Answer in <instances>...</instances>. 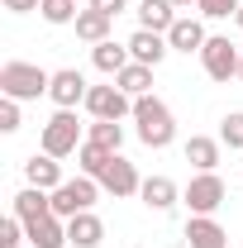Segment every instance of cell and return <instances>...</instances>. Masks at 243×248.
Wrapping results in <instances>:
<instances>
[{
	"label": "cell",
	"instance_id": "4",
	"mask_svg": "<svg viewBox=\"0 0 243 248\" xmlns=\"http://www.w3.org/2000/svg\"><path fill=\"white\" fill-rule=\"evenodd\" d=\"M224 196H229V186H224L219 172H196V177L186 182V191H182V201L191 205V215H214V210L224 205Z\"/></svg>",
	"mask_w": 243,
	"mask_h": 248
},
{
	"label": "cell",
	"instance_id": "32",
	"mask_svg": "<svg viewBox=\"0 0 243 248\" xmlns=\"http://www.w3.org/2000/svg\"><path fill=\"white\" fill-rule=\"evenodd\" d=\"M234 19H239V29H243V10H239V15H234Z\"/></svg>",
	"mask_w": 243,
	"mask_h": 248
},
{
	"label": "cell",
	"instance_id": "11",
	"mask_svg": "<svg viewBox=\"0 0 243 248\" xmlns=\"http://www.w3.org/2000/svg\"><path fill=\"white\" fill-rule=\"evenodd\" d=\"M186 244L191 248H229V234L214 215H191L186 219Z\"/></svg>",
	"mask_w": 243,
	"mask_h": 248
},
{
	"label": "cell",
	"instance_id": "20",
	"mask_svg": "<svg viewBox=\"0 0 243 248\" xmlns=\"http://www.w3.org/2000/svg\"><path fill=\"white\" fill-rule=\"evenodd\" d=\"M186 162H191L196 172H214V167H219V139L191 134V139H186Z\"/></svg>",
	"mask_w": 243,
	"mask_h": 248
},
{
	"label": "cell",
	"instance_id": "26",
	"mask_svg": "<svg viewBox=\"0 0 243 248\" xmlns=\"http://www.w3.org/2000/svg\"><path fill=\"white\" fill-rule=\"evenodd\" d=\"M76 0H43V19L48 24H76Z\"/></svg>",
	"mask_w": 243,
	"mask_h": 248
},
{
	"label": "cell",
	"instance_id": "2",
	"mask_svg": "<svg viewBox=\"0 0 243 248\" xmlns=\"http://www.w3.org/2000/svg\"><path fill=\"white\" fill-rule=\"evenodd\" d=\"M134 124H138V139H143L148 148H167V143L177 139V120H172V110H167L157 95H138V100H134Z\"/></svg>",
	"mask_w": 243,
	"mask_h": 248
},
{
	"label": "cell",
	"instance_id": "31",
	"mask_svg": "<svg viewBox=\"0 0 243 248\" xmlns=\"http://www.w3.org/2000/svg\"><path fill=\"white\" fill-rule=\"evenodd\" d=\"M124 5H129V0H91V10H100V15H110V19L120 15Z\"/></svg>",
	"mask_w": 243,
	"mask_h": 248
},
{
	"label": "cell",
	"instance_id": "30",
	"mask_svg": "<svg viewBox=\"0 0 243 248\" xmlns=\"http://www.w3.org/2000/svg\"><path fill=\"white\" fill-rule=\"evenodd\" d=\"M10 15H29V10H43V0H0Z\"/></svg>",
	"mask_w": 243,
	"mask_h": 248
},
{
	"label": "cell",
	"instance_id": "6",
	"mask_svg": "<svg viewBox=\"0 0 243 248\" xmlns=\"http://www.w3.org/2000/svg\"><path fill=\"white\" fill-rule=\"evenodd\" d=\"M200 62H205V72H210L214 81H234L239 67H243V48L229 43L224 33H210V43L200 48Z\"/></svg>",
	"mask_w": 243,
	"mask_h": 248
},
{
	"label": "cell",
	"instance_id": "33",
	"mask_svg": "<svg viewBox=\"0 0 243 248\" xmlns=\"http://www.w3.org/2000/svg\"><path fill=\"white\" fill-rule=\"evenodd\" d=\"M172 5H191V0H172Z\"/></svg>",
	"mask_w": 243,
	"mask_h": 248
},
{
	"label": "cell",
	"instance_id": "21",
	"mask_svg": "<svg viewBox=\"0 0 243 248\" xmlns=\"http://www.w3.org/2000/svg\"><path fill=\"white\" fill-rule=\"evenodd\" d=\"M76 38H81V43H105V38H110V15H100V10H91V5H86V10H81V15H76Z\"/></svg>",
	"mask_w": 243,
	"mask_h": 248
},
{
	"label": "cell",
	"instance_id": "22",
	"mask_svg": "<svg viewBox=\"0 0 243 248\" xmlns=\"http://www.w3.org/2000/svg\"><path fill=\"white\" fill-rule=\"evenodd\" d=\"M115 86H120L124 95H152V67H143V62H129L120 77H115Z\"/></svg>",
	"mask_w": 243,
	"mask_h": 248
},
{
	"label": "cell",
	"instance_id": "27",
	"mask_svg": "<svg viewBox=\"0 0 243 248\" xmlns=\"http://www.w3.org/2000/svg\"><path fill=\"white\" fill-rule=\"evenodd\" d=\"M196 10H200V19H234L243 0H196Z\"/></svg>",
	"mask_w": 243,
	"mask_h": 248
},
{
	"label": "cell",
	"instance_id": "18",
	"mask_svg": "<svg viewBox=\"0 0 243 248\" xmlns=\"http://www.w3.org/2000/svg\"><path fill=\"white\" fill-rule=\"evenodd\" d=\"M172 24H177V5L172 0H138V29L167 33Z\"/></svg>",
	"mask_w": 243,
	"mask_h": 248
},
{
	"label": "cell",
	"instance_id": "13",
	"mask_svg": "<svg viewBox=\"0 0 243 248\" xmlns=\"http://www.w3.org/2000/svg\"><path fill=\"white\" fill-rule=\"evenodd\" d=\"M100 239H105V224H100V215L81 210V215L67 219V244H72V248H100Z\"/></svg>",
	"mask_w": 243,
	"mask_h": 248
},
{
	"label": "cell",
	"instance_id": "23",
	"mask_svg": "<svg viewBox=\"0 0 243 248\" xmlns=\"http://www.w3.org/2000/svg\"><path fill=\"white\" fill-rule=\"evenodd\" d=\"M86 139H91V143H100V148H110V153H120L124 124H120V120H91V124H86Z\"/></svg>",
	"mask_w": 243,
	"mask_h": 248
},
{
	"label": "cell",
	"instance_id": "19",
	"mask_svg": "<svg viewBox=\"0 0 243 248\" xmlns=\"http://www.w3.org/2000/svg\"><path fill=\"white\" fill-rule=\"evenodd\" d=\"M24 229H29V244L33 248H62V244H67V219H58V215L29 219Z\"/></svg>",
	"mask_w": 243,
	"mask_h": 248
},
{
	"label": "cell",
	"instance_id": "17",
	"mask_svg": "<svg viewBox=\"0 0 243 248\" xmlns=\"http://www.w3.org/2000/svg\"><path fill=\"white\" fill-rule=\"evenodd\" d=\"M91 62H95V72H105V77H120L124 67H129V43H115V38H105V43H95L91 48Z\"/></svg>",
	"mask_w": 243,
	"mask_h": 248
},
{
	"label": "cell",
	"instance_id": "16",
	"mask_svg": "<svg viewBox=\"0 0 243 248\" xmlns=\"http://www.w3.org/2000/svg\"><path fill=\"white\" fill-rule=\"evenodd\" d=\"M24 177H29V186H38V191H58L62 186V162L48 153H33L29 162H24Z\"/></svg>",
	"mask_w": 243,
	"mask_h": 248
},
{
	"label": "cell",
	"instance_id": "34",
	"mask_svg": "<svg viewBox=\"0 0 243 248\" xmlns=\"http://www.w3.org/2000/svg\"><path fill=\"white\" fill-rule=\"evenodd\" d=\"M239 81H243V67H239Z\"/></svg>",
	"mask_w": 243,
	"mask_h": 248
},
{
	"label": "cell",
	"instance_id": "35",
	"mask_svg": "<svg viewBox=\"0 0 243 248\" xmlns=\"http://www.w3.org/2000/svg\"><path fill=\"white\" fill-rule=\"evenodd\" d=\"M239 48H243V43H239Z\"/></svg>",
	"mask_w": 243,
	"mask_h": 248
},
{
	"label": "cell",
	"instance_id": "5",
	"mask_svg": "<svg viewBox=\"0 0 243 248\" xmlns=\"http://www.w3.org/2000/svg\"><path fill=\"white\" fill-rule=\"evenodd\" d=\"M95 196H100V182H95V177H72V182H62L58 191H53V215L58 219L81 215V210L95 205Z\"/></svg>",
	"mask_w": 243,
	"mask_h": 248
},
{
	"label": "cell",
	"instance_id": "28",
	"mask_svg": "<svg viewBox=\"0 0 243 248\" xmlns=\"http://www.w3.org/2000/svg\"><path fill=\"white\" fill-rule=\"evenodd\" d=\"M24 239H29V229H24V219H19V215H5V219H0V248H19Z\"/></svg>",
	"mask_w": 243,
	"mask_h": 248
},
{
	"label": "cell",
	"instance_id": "8",
	"mask_svg": "<svg viewBox=\"0 0 243 248\" xmlns=\"http://www.w3.org/2000/svg\"><path fill=\"white\" fill-rule=\"evenodd\" d=\"M95 182H100V191H110V196H138V191H143V177H138V167H134L129 157H120V153L105 162V172H100Z\"/></svg>",
	"mask_w": 243,
	"mask_h": 248
},
{
	"label": "cell",
	"instance_id": "29",
	"mask_svg": "<svg viewBox=\"0 0 243 248\" xmlns=\"http://www.w3.org/2000/svg\"><path fill=\"white\" fill-rule=\"evenodd\" d=\"M0 129L5 134L19 129V100H10V95H0Z\"/></svg>",
	"mask_w": 243,
	"mask_h": 248
},
{
	"label": "cell",
	"instance_id": "15",
	"mask_svg": "<svg viewBox=\"0 0 243 248\" xmlns=\"http://www.w3.org/2000/svg\"><path fill=\"white\" fill-rule=\"evenodd\" d=\"M138 196H143V205L157 210V215H167V210L182 201V191H177L172 177H143V191H138Z\"/></svg>",
	"mask_w": 243,
	"mask_h": 248
},
{
	"label": "cell",
	"instance_id": "14",
	"mask_svg": "<svg viewBox=\"0 0 243 248\" xmlns=\"http://www.w3.org/2000/svg\"><path fill=\"white\" fill-rule=\"evenodd\" d=\"M10 215H19L24 224L29 219H43V215H53V191H38V186H24L15 201H10Z\"/></svg>",
	"mask_w": 243,
	"mask_h": 248
},
{
	"label": "cell",
	"instance_id": "7",
	"mask_svg": "<svg viewBox=\"0 0 243 248\" xmlns=\"http://www.w3.org/2000/svg\"><path fill=\"white\" fill-rule=\"evenodd\" d=\"M86 115L91 120H124V115H134V95H124L120 86H91L86 91Z\"/></svg>",
	"mask_w": 243,
	"mask_h": 248
},
{
	"label": "cell",
	"instance_id": "12",
	"mask_svg": "<svg viewBox=\"0 0 243 248\" xmlns=\"http://www.w3.org/2000/svg\"><path fill=\"white\" fill-rule=\"evenodd\" d=\"M172 53V43H167V33H152V29H138L129 38V58L143 62V67H157V62Z\"/></svg>",
	"mask_w": 243,
	"mask_h": 248
},
{
	"label": "cell",
	"instance_id": "3",
	"mask_svg": "<svg viewBox=\"0 0 243 248\" xmlns=\"http://www.w3.org/2000/svg\"><path fill=\"white\" fill-rule=\"evenodd\" d=\"M43 153L48 157H72L81 143H86V134H81V120H76V110H58L53 120L43 124Z\"/></svg>",
	"mask_w": 243,
	"mask_h": 248
},
{
	"label": "cell",
	"instance_id": "24",
	"mask_svg": "<svg viewBox=\"0 0 243 248\" xmlns=\"http://www.w3.org/2000/svg\"><path fill=\"white\" fill-rule=\"evenodd\" d=\"M110 157H115L110 148H100V143H91V139H86V143L76 148V167H81V177H100Z\"/></svg>",
	"mask_w": 243,
	"mask_h": 248
},
{
	"label": "cell",
	"instance_id": "1",
	"mask_svg": "<svg viewBox=\"0 0 243 248\" xmlns=\"http://www.w3.org/2000/svg\"><path fill=\"white\" fill-rule=\"evenodd\" d=\"M53 86V72H43L38 62H5L0 67V95H10V100H38V95H48Z\"/></svg>",
	"mask_w": 243,
	"mask_h": 248
},
{
	"label": "cell",
	"instance_id": "9",
	"mask_svg": "<svg viewBox=\"0 0 243 248\" xmlns=\"http://www.w3.org/2000/svg\"><path fill=\"white\" fill-rule=\"evenodd\" d=\"M86 77L76 72V67H62V72H53V86H48V95H53V105L58 110H76V105H86Z\"/></svg>",
	"mask_w": 243,
	"mask_h": 248
},
{
	"label": "cell",
	"instance_id": "10",
	"mask_svg": "<svg viewBox=\"0 0 243 248\" xmlns=\"http://www.w3.org/2000/svg\"><path fill=\"white\" fill-rule=\"evenodd\" d=\"M167 43H172V53H200L205 43H210V33L200 19H191V15H177V24L167 29Z\"/></svg>",
	"mask_w": 243,
	"mask_h": 248
},
{
	"label": "cell",
	"instance_id": "25",
	"mask_svg": "<svg viewBox=\"0 0 243 248\" xmlns=\"http://www.w3.org/2000/svg\"><path fill=\"white\" fill-rule=\"evenodd\" d=\"M219 143L234 148V153H243V110L224 115V124H219Z\"/></svg>",
	"mask_w": 243,
	"mask_h": 248
}]
</instances>
